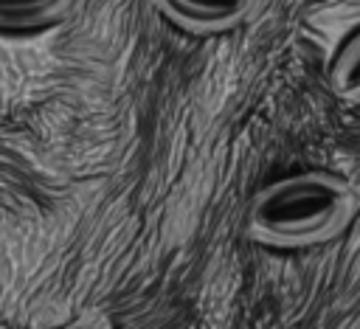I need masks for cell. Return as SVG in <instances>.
Returning a JSON list of instances; mask_svg holds the SVG:
<instances>
[{"label":"cell","instance_id":"4","mask_svg":"<svg viewBox=\"0 0 360 329\" xmlns=\"http://www.w3.org/2000/svg\"><path fill=\"white\" fill-rule=\"evenodd\" d=\"M329 87L346 107H360V25L340 42L329 65Z\"/></svg>","mask_w":360,"mask_h":329},{"label":"cell","instance_id":"1","mask_svg":"<svg viewBox=\"0 0 360 329\" xmlns=\"http://www.w3.org/2000/svg\"><path fill=\"white\" fill-rule=\"evenodd\" d=\"M354 186L329 169H304L259 188L248 205L250 239L301 250L338 239L354 219Z\"/></svg>","mask_w":360,"mask_h":329},{"label":"cell","instance_id":"3","mask_svg":"<svg viewBox=\"0 0 360 329\" xmlns=\"http://www.w3.org/2000/svg\"><path fill=\"white\" fill-rule=\"evenodd\" d=\"M76 0H0V31L25 34L62 22Z\"/></svg>","mask_w":360,"mask_h":329},{"label":"cell","instance_id":"2","mask_svg":"<svg viewBox=\"0 0 360 329\" xmlns=\"http://www.w3.org/2000/svg\"><path fill=\"white\" fill-rule=\"evenodd\" d=\"M149 6L188 34L214 37L239 28L253 14L256 0H149Z\"/></svg>","mask_w":360,"mask_h":329}]
</instances>
